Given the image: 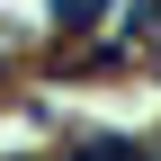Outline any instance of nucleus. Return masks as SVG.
<instances>
[{
    "label": "nucleus",
    "instance_id": "obj_1",
    "mask_svg": "<svg viewBox=\"0 0 161 161\" xmlns=\"http://www.w3.org/2000/svg\"><path fill=\"white\" fill-rule=\"evenodd\" d=\"M72 161H143V143H125V134H90V143H72Z\"/></svg>",
    "mask_w": 161,
    "mask_h": 161
}]
</instances>
